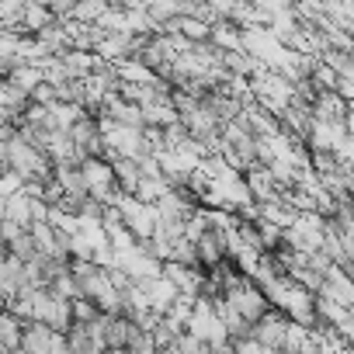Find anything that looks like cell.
Returning <instances> with one entry per match:
<instances>
[{"label":"cell","instance_id":"obj_1","mask_svg":"<svg viewBox=\"0 0 354 354\" xmlns=\"http://www.w3.org/2000/svg\"><path fill=\"white\" fill-rule=\"evenodd\" d=\"M254 97H257V104L264 108V111H271L274 118H281L295 101H299V84H292L285 73H278V70H261L254 80Z\"/></svg>","mask_w":354,"mask_h":354},{"label":"cell","instance_id":"obj_2","mask_svg":"<svg viewBox=\"0 0 354 354\" xmlns=\"http://www.w3.org/2000/svg\"><path fill=\"white\" fill-rule=\"evenodd\" d=\"M326 223L316 212H299V219L285 230V243L292 247V254H319L326 243Z\"/></svg>","mask_w":354,"mask_h":354},{"label":"cell","instance_id":"obj_3","mask_svg":"<svg viewBox=\"0 0 354 354\" xmlns=\"http://www.w3.org/2000/svg\"><path fill=\"white\" fill-rule=\"evenodd\" d=\"M80 167H84V177H87L91 198H97L104 205H118L122 188H118V177H115V163L108 156H87Z\"/></svg>","mask_w":354,"mask_h":354},{"label":"cell","instance_id":"obj_4","mask_svg":"<svg viewBox=\"0 0 354 354\" xmlns=\"http://www.w3.org/2000/svg\"><path fill=\"white\" fill-rule=\"evenodd\" d=\"M35 323H46L59 333H70L73 326V299L56 295L53 288H39L35 292Z\"/></svg>","mask_w":354,"mask_h":354},{"label":"cell","instance_id":"obj_5","mask_svg":"<svg viewBox=\"0 0 354 354\" xmlns=\"http://www.w3.org/2000/svg\"><path fill=\"white\" fill-rule=\"evenodd\" d=\"M115 209L122 212V223L132 230L136 240H149V236L156 233V205H149V202H142V198L122 192V198H118Z\"/></svg>","mask_w":354,"mask_h":354},{"label":"cell","instance_id":"obj_6","mask_svg":"<svg viewBox=\"0 0 354 354\" xmlns=\"http://www.w3.org/2000/svg\"><path fill=\"white\" fill-rule=\"evenodd\" d=\"M313 118L316 122H347L351 118V101L340 91H316V97H313Z\"/></svg>","mask_w":354,"mask_h":354},{"label":"cell","instance_id":"obj_7","mask_svg":"<svg viewBox=\"0 0 354 354\" xmlns=\"http://www.w3.org/2000/svg\"><path fill=\"white\" fill-rule=\"evenodd\" d=\"M319 295H326V299H333V302L354 309V278H351V271H347L344 264H333V268L326 271V281H323V292H319Z\"/></svg>","mask_w":354,"mask_h":354},{"label":"cell","instance_id":"obj_8","mask_svg":"<svg viewBox=\"0 0 354 354\" xmlns=\"http://www.w3.org/2000/svg\"><path fill=\"white\" fill-rule=\"evenodd\" d=\"M139 288L146 292V299H149V309H156L160 316L181 299V288H177L167 274H160V278H146V281H139Z\"/></svg>","mask_w":354,"mask_h":354},{"label":"cell","instance_id":"obj_9","mask_svg":"<svg viewBox=\"0 0 354 354\" xmlns=\"http://www.w3.org/2000/svg\"><path fill=\"white\" fill-rule=\"evenodd\" d=\"M288 323H292V319H288L281 309H271V313H268V316H264V319L254 326V337H257L264 347H278V351H281V347H285Z\"/></svg>","mask_w":354,"mask_h":354},{"label":"cell","instance_id":"obj_10","mask_svg":"<svg viewBox=\"0 0 354 354\" xmlns=\"http://www.w3.org/2000/svg\"><path fill=\"white\" fill-rule=\"evenodd\" d=\"M243 177H247V188H250V195H254L257 202H271V198H278V195H281L278 177H274V174H271V167H264V163L250 167Z\"/></svg>","mask_w":354,"mask_h":354},{"label":"cell","instance_id":"obj_11","mask_svg":"<svg viewBox=\"0 0 354 354\" xmlns=\"http://www.w3.org/2000/svg\"><path fill=\"white\" fill-rule=\"evenodd\" d=\"M115 66H118V77H122V84H142V87L163 84V77H160L153 66H146L139 56H132V59H122V63H115Z\"/></svg>","mask_w":354,"mask_h":354},{"label":"cell","instance_id":"obj_12","mask_svg":"<svg viewBox=\"0 0 354 354\" xmlns=\"http://www.w3.org/2000/svg\"><path fill=\"white\" fill-rule=\"evenodd\" d=\"M25 319L21 316H15L11 309H4V316H0V344H4V354H15V351H21V344H25Z\"/></svg>","mask_w":354,"mask_h":354},{"label":"cell","instance_id":"obj_13","mask_svg":"<svg viewBox=\"0 0 354 354\" xmlns=\"http://www.w3.org/2000/svg\"><path fill=\"white\" fill-rule=\"evenodd\" d=\"M63 63H66L70 80H87V77L101 66V56H97V53H87V49H70V53L63 56Z\"/></svg>","mask_w":354,"mask_h":354},{"label":"cell","instance_id":"obj_14","mask_svg":"<svg viewBox=\"0 0 354 354\" xmlns=\"http://www.w3.org/2000/svg\"><path fill=\"white\" fill-rule=\"evenodd\" d=\"M115 177H118V188L125 195H136L139 192V181H142V163L139 160H129V156H115Z\"/></svg>","mask_w":354,"mask_h":354},{"label":"cell","instance_id":"obj_15","mask_svg":"<svg viewBox=\"0 0 354 354\" xmlns=\"http://www.w3.org/2000/svg\"><path fill=\"white\" fill-rule=\"evenodd\" d=\"M8 80L11 84H18L25 94H35L39 91V84H46V77H42V70L32 63V59H25V63H18L11 73H8Z\"/></svg>","mask_w":354,"mask_h":354},{"label":"cell","instance_id":"obj_16","mask_svg":"<svg viewBox=\"0 0 354 354\" xmlns=\"http://www.w3.org/2000/svg\"><path fill=\"white\" fill-rule=\"evenodd\" d=\"M209 42L219 53H236V49H243V28H236L233 21H223V25H216V32H212Z\"/></svg>","mask_w":354,"mask_h":354},{"label":"cell","instance_id":"obj_17","mask_svg":"<svg viewBox=\"0 0 354 354\" xmlns=\"http://www.w3.org/2000/svg\"><path fill=\"white\" fill-rule=\"evenodd\" d=\"M28 188V181L18 174V170H4V177H0V198H15Z\"/></svg>","mask_w":354,"mask_h":354},{"label":"cell","instance_id":"obj_18","mask_svg":"<svg viewBox=\"0 0 354 354\" xmlns=\"http://www.w3.org/2000/svg\"><path fill=\"white\" fill-rule=\"evenodd\" d=\"M101 316V309H97V302H91V299H73V323H94Z\"/></svg>","mask_w":354,"mask_h":354},{"label":"cell","instance_id":"obj_19","mask_svg":"<svg viewBox=\"0 0 354 354\" xmlns=\"http://www.w3.org/2000/svg\"><path fill=\"white\" fill-rule=\"evenodd\" d=\"M264 351H268V347H264L254 333H250V337H236V340H233V354H264Z\"/></svg>","mask_w":354,"mask_h":354},{"label":"cell","instance_id":"obj_20","mask_svg":"<svg viewBox=\"0 0 354 354\" xmlns=\"http://www.w3.org/2000/svg\"><path fill=\"white\" fill-rule=\"evenodd\" d=\"M104 354H132V347H108Z\"/></svg>","mask_w":354,"mask_h":354}]
</instances>
